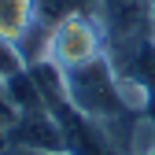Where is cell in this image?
Masks as SVG:
<instances>
[{"label":"cell","instance_id":"277c9868","mask_svg":"<svg viewBox=\"0 0 155 155\" xmlns=\"http://www.w3.org/2000/svg\"><path fill=\"white\" fill-rule=\"evenodd\" d=\"M70 15H96V0H37V18L48 30L55 22H63V18H70Z\"/></svg>","mask_w":155,"mask_h":155},{"label":"cell","instance_id":"5b68a950","mask_svg":"<svg viewBox=\"0 0 155 155\" xmlns=\"http://www.w3.org/2000/svg\"><path fill=\"white\" fill-rule=\"evenodd\" d=\"M0 155H70V151H33V148H0Z\"/></svg>","mask_w":155,"mask_h":155},{"label":"cell","instance_id":"3957f363","mask_svg":"<svg viewBox=\"0 0 155 155\" xmlns=\"http://www.w3.org/2000/svg\"><path fill=\"white\" fill-rule=\"evenodd\" d=\"M37 0H0V41L18 48L37 30Z\"/></svg>","mask_w":155,"mask_h":155},{"label":"cell","instance_id":"7a4b0ae2","mask_svg":"<svg viewBox=\"0 0 155 155\" xmlns=\"http://www.w3.org/2000/svg\"><path fill=\"white\" fill-rule=\"evenodd\" d=\"M4 148H33V151H67V133L48 107L15 111L11 126L4 129Z\"/></svg>","mask_w":155,"mask_h":155},{"label":"cell","instance_id":"8992f818","mask_svg":"<svg viewBox=\"0 0 155 155\" xmlns=\"http://www.w3.org/2000/svg\"><path fill=\"white\" fill-rule=\"evenodd\" d=\"M140 4H148V8H151V4H155V0H140Z\"/></svg>","mask_w":155,"mask_h":155},{"label":"cell","instance_id":"6da1fadb","mask_svg":"<svg viewBox=\"0 0 155 155\" xmlns=\"http://www.w3.org/2000/svg\"><path fill=\"white\" fill-rule=\"evenodd\" d=\"M100 55H107V33L96 15H70L48 30L45 63H52L55 70L67 74V70H78L92 59H100Z\"/></svg>","mask_w":155,"mask_h":155}]
</instances>
